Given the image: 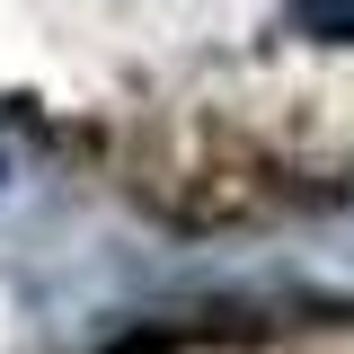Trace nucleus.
<instances>
[{"instance_id":"2","label":"nucleus","mask_w":354,"mask_h":354,"mask_svg":"<svg viewBox=\"0 0 354 354\" xmlns=\"http://www.w3.org/2000/svg\"><path fill=\"white\" fill-rule=\"evenodd\" d=\"M0 186H9V151H0Z\"/></svg>"},{"instance_id":"1","label":"nucleus","mask_w":354,"mask_h":354,"mask_svg":"<svg viewBox=\"0 0 354 354\" xmlns=\"http://www.w3.org/2000/svg\"><path fill=\"white\" fill-rule=\"evenodd\" d=\"M292 9V27L319 44H354V0H283Z\"/></svg>"}]
</instances>
